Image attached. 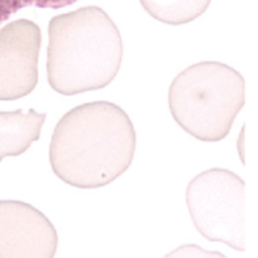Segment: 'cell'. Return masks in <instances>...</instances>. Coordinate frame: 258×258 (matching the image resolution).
I'll return each instance as SVG.
<instances>
[{"mask_svg": "<svg viewBox=\"0 0 258 258\" xmlns=\"http://www.w3.org/2000/svg\"><path fill=\"white\" fill-rule=\"evenodd\" d=\"M40 28L26 19L0 31V100H16L34 91L38 82Z\"/></svg>", "mask_w": 258, "mask_h": 258, "instance_id": "5b68a950", "label": "cell"}, {"mask_svg": "<svg viewBox=\"0 0 258 258\" xmlns=\"http://www.w3.org/2000/svg\"><path fill=\"white\" fill-rule=\"evenodd\" d=\"M164 258H226L220 252H205L196 244L181 246L172 253L166 255Z\"/></svg>", "mask_w": 258, "mask_h": 258, "instance_id": "30bf717a", "label": "cell"}, {"mask_svg": "<svg viewBox=\"0 0 258 258\" xmlns=\"http://www.w3.org/2000/svg\"><path fill=\"white\" fill-rule=\"evenodd\" d=\"M78 0H0V25L7 22L17 11L28 8V7L59 10V8L73 5Z\"/></svg>", "mask_w": 258, "mask_h": 258, "instance_id": "9c48e42d", "label": "cell"}, {"mask_svg": "<svg viewBox=\"0 0 258 258\" xmlns=\"http://www.w3.org/2000/svg\"><path fill=\"white\" fill-rule=\"evenodd\" d=\"M140 4L148 14L160 22L182 25L201 17L211 0H140Z\"/></svg>", "mask_w": 258, "mask_h": 258, "instance_id": "ba28073f", "label": "cell"}, {"mask_svg": "<svg viewBox=\"0 0 258 258\" xmlns=\"http://www.w3.org/2000/svg\"><path fill=\"white\" fill-rule=\"evenodd\" d=\"M244 105V79L222 62H198L169 88V108L185 133L202 142L225 139Z\"/></svg>", "mask_w": 258, "mask_h": 258, "instance_id": "3957f363", "label": "cell"}, {"mask_svg": "<svg viewBox=\"0 0 258 258\" xmlns=\"http://www.w3.org/2000/svg\"><path fill=\"white\" fill-rule=\"evenodd\" d=\"M44 120L46 114L35 109L28 112L0 111V161L26 152L40 139Z\"/></svg>", "mask_w": 258, "mask_h": 258, "instance_id": "52a82bcc", "label": "cell"}, {"mask_svg": "<svg viewBox=\"0 0 258 258\" xmlns=\"http://www.w3.org/2000/svg\"><path fill=\"white\" fill-rule=\"evenodd\" d=\"M187 205L196 229L210 241L244 250V181L225 169H211L187 187Z\"/></svg>", "mask_w": 258, "mask_h": 258, "instance_id": "277c9868", "label": "cell"}, {"mask_svg": "<svg viewBox=\"0 0 258 258\" xmlns=\"http://www.w3.org/2000/svg\"><path fill=\"white\" fill-rule=\"evenodd\" d=\"M123 58L115 23L97 7L56 16L49 23L47 79L50 87L73 96L112 82Z\"/></svg>", "mask_w": 258, "mask_h": 258, "instance_id": "7a4b0ae2", "label": "cell"}, {"mask_svg": "<svg viewBox=\"0 0 258 258\" xmlns=\"http://www.w3.org/2000/svg\"><path fill=\"white\" fill-rule=\"evenodd\" d=\"M137 136L129 115L115 103L90 102L58 121L50 142V164L66 184L97 188L131 166Z\"/></svg>", "mask_w": 258, "mask_h": 258, "instance_id": "6da1fadb", "label": "cell"}, {"mask_svg": "<svg viewBox=\"0 0 258 258\" xmlns=\"http://www.w3.org/2000/svg\"><path fill=\"white\" fill-rule=\"evenodd\" d=\"M58 234L35 207L0 201V258H53Z\"/></svg>", "mask_w": 258, "mask_h": 258, "instance_id": "8992f818", "label": "cell"}]
</instances>
